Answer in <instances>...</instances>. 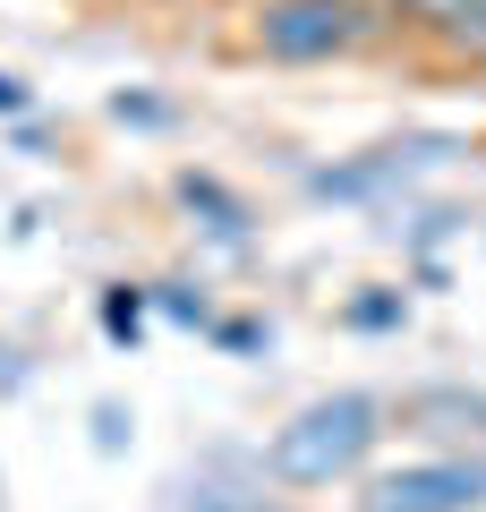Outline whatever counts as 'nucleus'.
I'll return each instance as SVG.
<instances>
[{
    "label": "nucleus",
    "mask_w": 486,
    "mask_h": 512,
    "mask_svg": "<svg viewBox=\"0 0 486 512\" xmlns=\"http://www.w3.org/2000/svg\"><path fill=\"white\" fill-rule=\"evenodd\" d=\"M384 419H393V402L367 393V384L316 393V402H299L265 436V478H273V487H333V478H350V470L376 461Z\"/></svg>",
    "instance_id": "obj_1"
},
{
    "label": "nucleus",
    "mask_w": 486,
    "mask_h": 512,
    "mask_svg": "<svg viewBox=\"0 0 486 512\" xmlns=\"http://www.w3.org/2000/svg\"><path fill=\"white\" fill-rule=\"evenodd\" d=\"M376 0H256L248 52L282 60V69H316V60H350L376 35Z\"/></svg>",
    "instance_id": "obj_2"
},
{
    "label": "nucleus",
    "mask_w": 486,
    "mask_h": 512,
    "mask_svg": "<svg viewBox=\"0 0 486 512\" xmlns=\"http://www.w3.org/2000/svg\"><path fill=\"white\" fill-rule=\"evenodd\" d=\"M486 504V453H427L367 478L359 512H478Z\"/></svg>",
    "instance_id": "obj_3"
},
{
    "label": "nucleus",
    "mask_w": 486,
    "mask_h": 512,
    "mask_svg": "<svg viewBox=\"0 0 486 512\" xmlns=\"http://www.w3.org/2000/svg\"><path fill=\"white\" fill-rule=\"evenodd\" d=\"M444 154H461V137H384V146L350 154V163H316L307 171V197L316 205H376L393 188H410L427 163H444Z\"/></svg>",
    "instance_id": "obj_4"
},
{
    "label": "nucleus",
    "mask_w": 486,
    "mask_h": 512,
    "mask_svg": "<svg viewBox=\"0 0 486 512\" xmlns=\"http://www.w3.org/2000/svg\"><path fill=\"white\" fill-rule=\"evenodd\" d=\"M393 419L410 427V436L452 444V453H486V393L478 384H418V393H401Z\"/></svg>",
    "instance_id": "obj_5"
},
{
    "label": "nucleus",
    "mask_w": 486,
    "mask_h": 512,
    "mask_svg": "<svg viewBox=\"0 0 486 512\" xmlns=\"http://www.w3.org/2000/svg\"><path fill=\"white\" fill-rule=\"evenodd\" d=\"M171 197H180L188 214H197L205 231L222 239V248H248V239H256V214H248V197H239L231 180H214V171H180V180H171Z\"/></svg>",
    "instance_id": "obj_6"
},
{
    "label": "nucleus",
    "mask_w": 486,
    "mask_h": 512,
    "mask_svg": "<svg viewBox=\"0 0 486 512\" xmlns=\"http://www.w3.org/2000/svg\"><path fill=\"white\" fill-rule=\"evenodd\" d=\"M145 316H154V291H137V282H111V291L94 299V325H103V342H120V350L145 342Z\"/></svg>",
    "instance_id": "obj_7"
},
{
    "label": "nucleus",
    "mask_w": 486,
    "mask_h": 512,
    "mask_svg": "<svg viewBox=\"0 0 486 512\" xmlns=\"http://www.w3.org/2000/svg\"><path fill=\"white\" fill-rule=\"evenodd\" d=\"M342 325L350 333H401V325H410V299H401L393 282H367L359 299H342Z\"/></svg>",
    "instance_id": "obj_8"
},
{
    "label": "nucleus",
    "mask_w": 486,
    "mask_h": 512,
    "mask_svg": "<svg viewBox=\"0 0 486 512\" xmlns=\"http://www.w3.org/2000/svg\"><path fill=\"white\" fill-rule=\"evenodd\" d=\"M145 291H154V316H171V325H188V333H214V299H205V282L171 274V282H145Z\"/></svg>",
    "instance_id": "obj_9"
},
{
    "label": "nucleus",
    "mask_w": 486,
    "mask_h": 512,
    "mask_svg": "<svg viewBox=\"0 0 486 512\" xmlns=\"http://www.w3.org/2000/svg\"><path fill=\"white\" fill-rule=\"evenodd\" d=\"M444 43H452V52H461V60H469V69H486V0H469L461 18L444 26Z\"/></svg>",
    "instance_id": "obj_10"
},
{
    "label": "nucleus",
    "mask_w": 486,
    "mask_h": 512,
    "mask_svg": "<svg viewBox=\"0 0 486 512\" xmlns=\"http://www.w3.org/2000/svg\"><path fill=\"white\" fill-rule=\"evenodd\" d=\"M376 9H393V18H401V26H427V35H444V26H452V18H461L469 0H376Z\"/></svg>",
    "instance_id": "obj_11"
},
{
    "label": "nucleus",
    "mask_w": 486,
    "mask_h": 512,
    "mask_svg": "<svg viewBox=\"0 0 486 512\" xmlns=\"http://www.w3.org/2000/svg\"><path fill=\"white\" fill-rule=\"evenodd\" d=\"M180 512H290V504H265V495H248V487H197Z\"/></svg>",
    "instance_id": "obj_12"
},
{
    "label": "nucleus",
    "mask_w": 486,
    "mask_h": 512,
    "mask_svg": "<svg viewBox=\"0 0 486 512\" xmlns=\"http://www.w3.org/2000/svg\"><path fill=\"white\" fill-rule=\"evenodd\" d=\"M111 120H120V128H171V103L128 86V94H111Z\"/></svg>",
    "instance_id": "obj_13"
},
{
    "label": "nucleus",
    "mask_w": 486,
    "mask_h": 512,
    "mask_svg": "<svg viewBox=\"0 0 486 512\" xmlns=\"http://www.w3.org/2000/svg\"><path fill=\"white\" fill-rule=\"evenodd\" d=\"M273 342V325H256V316H214V350H239V359H248V350H265Z\"/></svg>",
    "instance_id": "obj_14"
},
{
    "label": "nucleus",
    "mask_w": 486,
    "mask_h": 512,
    "mask_svg": "<svg viewBox=\"0 0 486 512\" xmlns=\"http://www.w3.org/2000/svg\"><path fill=\"white\" fill-rule=\"evenodd\" d=\"M128 444V410L120 402H94V453H120Z\"/></svg>",
    "instance_id": "obj_15"
},
{
    "label": "nucleus",
    "mask_w": 486,
    "mask_h": 512,
    "mask_svg": "<svg viewBox=\"0 0 486 512\" xmlns=\"http://www.w3.org/2000/svg\"><path fill=\"white\" fill-rule=\"evenodd\" d=\"M26 103H35V94H26V77H18V69H0V120H18Z\"/></svg>",
    "instance_id": "obj_16"
},
{
    "label": "nucleus",
    "mask_w": 486,
    "mask_h": 512,
    "mask_svg": "<svg viewBox=\"0 0 486 512\" xmlns=\"http://www.w3.org/2000/svg\"><path fill=\"white\" fill-rule=\"evenodd\" d=\"M0 376H9V350H0Z\"/></svg>",
    "instance_id": "obj_17"
}]
</instances>
